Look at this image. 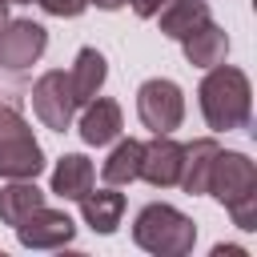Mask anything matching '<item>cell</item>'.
Masks as SVG:
<instances>
[{"label":"cell","instance_id":"30bf717a","mask_svg":"<svg viewBox=\"0 0 257 257\" xmlns=\"http://www.w3.org/2000/svg\"><path fill=\"white\" fill-rule=\"evenodd\" d=\"M76 128H80V141H84V145H112V141L120 137V128H124L120 104L96 92V96L84 104V112H80V124H76Z\"/></svg>","mask_w":257,"mask_h":257},{"label":"cell","instance_id":"603a6c76","mask_svg":"<svg viewBox=\"0 0 257 257\" xmlns=\"http://www.w3.org/2000/svg\"><path fill=\"white\" fill-rule=\"evenodd\" d=\"M8 20V0H0V24Z\"/></svg>","mask_w":257,"mask_h":257},{"label":"cell","instance_id":"e0dca14e","mask_svg":"<svg viewBox=\"0 0 257 257\" xmlns=\"http://www.w3.org/2000/svg\"><path fill=\"white\" fill-rule=\"evenodd\" d=\"M44 205V193L36 189V181H12V185H4L0 189V221L4 225H20L32 209H40Z\"/></svg>","mask_w":257,"mask_h":257},{"label":"cell","instance_id":"7c38bea8","mask_svg":"<svg viewBox=\"0 0 257 257\" xmlns=\"http://www.w3.org/2000/svg\"><path fill=\"white\" fill-rule=\"evenodd\" d=\"M96 181V169L84 153H64L52 169V193L64 197V201H80Z\"/></svg>","mask_w":257,"mask_h":257},{"label":"cell","instance_id":"3957f363","mask_svg":"<svg viewBox=\"0 0 257 257\" xmlns=\"http://www.w3.org/2000/svg\"><path fill=\"white\" fill-rule=\"evenodd\" d=\"M133 241L145 249V253H157V257H185L193 253L197 245V225L193 217H185L181 209L165 205V201H153L137 213L133 221Z\"/></svg>","mask_w":257,"mask_h":257},{"label":"cell","instance_id":"ac0fdd59","mask_svg":"<svg viewBox=\"0 0 257 257\" xmlns=\"http://www.w3.org/2000/svg\"><path fill=\"white\" fill-rule=\"evenodd\" d=\"M141 173V141H116V149L108 153V161L100 165V177L108 185H133Z\"/></svg>","mask_w":257,"mask_h":257},{"label":"cell","instance_id":"6da1fadb","mask_svg":"<svg viewBox=\"0 0 257 257\" xmlns=\"http://www.w3.org/2000/svg\"><path fill=\"white\" fill-rule=\"evenodd\" d=\"M197 100H201V116L213 133H233V128H245L249 124V112H253V84L241 68L233 64H213L205 68V80L197 88Z\"/></svg>","mask_w":257,"mask_h":257},{"label":"cell","instance_id":"5bb4252c","mask_svg":"<svg viewBox=\"0 0 257 257\" xmlns=\"http://www.w3.org/2000/svg\"><path fill=\"white\" fill-rule=\"evenodd\" d=\"M104 76H108V60H104V52H96V48H80L76 60H72V72H68L72 100H76V104H88V100L100 92Z\"/></svg>","mask_w":257,"mask_h":257},{"label":"cell","instance_id":"44dd1931","mask_svg":"<svg viewBox=\"0 0 257 257\" xmlns=\"http://www.w3.org/2000/svg\"><path fill=\"white\" fill-rule=\"evenodd\" d=\"M213 257H245V249H237V245H213Z\"/></svg>","mask_w":257,"mask_h":257},{"label":"cell","instance_id":"9c48e42d","mask_svg":"<svg viewBox=\"0 0 257 257\" xmlns=\"http://www.w3.org/2000/svg\"><path fill=\"white\" fill-rule=\"evenodd\" d=\"M181 161H185V145L173 141V133L153 137L149 145H141V181H149L153 189H173L181 181Z\"/></svg>","mask_w":257,"mask_h":257},{"label":"cell","instance_id":"4fadbf2b","mask_svg":"<svg viewBox=\"0 0 257 257\" xmlns=\"http://www.w3.org/2000/svg\"><path fill=\"white\" fill-rule=\"evenodd\" d=\"M80 217H84V225L92 229V233H116V225H120V217H124V193H116V185L112 189H100V193H84L80 197Z\"/></svg>","mask_w":257,"mask_h":257},{"label":"cell","instance_id":"2e32d148","mask_svg":"<svg viewBox=\"0 0 257 257\" xmlns=\"http://www.w3.org/2000/svg\"><path fill=\"white\" fill-rule=\"evenodd\" d=\"M157 16H161V32L169 40H185L193 28L213 20L209 16V0H165V8Z\"/></svg>","mask_w":257,"mask_h":257},{"label":"cell","instance_id":"d6986e66","mask_svg":"<svg viewBox=\"0 0 257 257\" xmlns=\"http://www.w3.org/2000/svg\"><path fill=\"white\" fill-rule=\"evenodd\" d=\"M36 4H40L48 16H68V20L80 16V12L88 8V0H36Z\"/></svg>","mask_w":257,"mask_h":257},{"label":"cell","instance_id":"277c9868","mask_svg":"<svg viewBox=\"0 0 257 257\" xmlns=\"http://www.w3.org/2000/svg\"><path fill=\"white\" fill-rule=\"evenodd\" d=\"M44 173V149L36 145L28 120L16 104H0V177L36 181Z\"/></svg>","mask_w":257,"mask_h":257},{"label":"cell","instance_id":"7402d4cb","mask_svg":"<svg viewBox=\"0 0 257 257\" xmlns=\"http://www.w3.org/2000/svg\"><path fill=\"white\" fill-rule=\"evenodd\" d=\"M88 4H96V8H104V12H116V8H124L128 0H88Z\"/></svg>","mask_w":257,"mask_h":257},{"label":"cell","instance_id":"8992f818","mask_svg":"<svg viewBox=\"0 0 257 257\" xmlns=\"http://www.w3.org/2000/svg\"><path fill=\"white\" fill-rule=\"evenodd\" d=\"M32 112H36L40 124L52 128V133H64V128L72 124L76 100H72V88H68V72L52 68V72H44V76L32 84Z\"/></svg>","mask_w":257,"mask_h":257},{"label":"cell","instance_id":"52a82bcc","mask_svg":"<svg viewBox=\"0 0 257 257\" xmlns=\"http://www.w3.org/2000/svg\"><path fill=\"white\" fill-rule=\"evenodd\" d=\"M48 48V32L36 20H4L0 24V68L20 72L28 64H36Z\"/></svg>","mask_w":257,"mask_h":257},{"label":"cell","instance_id":"7a4b0ae2","mask_svg":"<svg viewBox=\"0 0 257 257\" xmlns=\"http://www.w3.org/2000/svg\"><path fill=\"white\" fill-rule=\"evenodd\" d=\"M209 193L229 209L237 229H257V165L245 153L221 149L213 157Z\"/></svg>","mask_w":257,"mask_h":257},{"label":"cell","instance_id":"ba28073f","mask_svg":"<svg viewBox=\"0 0 257 257\" xmlns=\"http://www.w3.org/2000/svg\"><path fill=\"white\" fill-rule=\"evenodd\" d=\"M72 237H76L72 217H68L64 209H48V205L32 209V213L16 225V241H20L24 249H60V245H68Z\"/></svg>","mask_w":257,"mask_h":257},{"label":"cell","instance_id":"9a60e30c","mask_svg":"<svg viewBox=\"0 0 257 257\" xmlns=\"http://www.w3.org/2000/svg\"><path fill=\"white\" fill-rule=\"evenodd\" d=\"M221 153V145L213 137H201L193 145H185V161H181V189L185 193H209V173H213V157Z\"/></svg>","mask_w":257,"mask_h":257},{"label":"cell","instance_id":"cb8c5ba5","mask_svg":"<svg viewBox=\"0 0 257 257\" xmlns=\"http://www.w3.org/2000/svg\"><path fill=\"white\" fill-rule=\"evenodd\" d=\"M8 4H32V0H8Z\"/></svg>","mask_w":257,"mask_h":257},{"label":"cell","instance_id":"ffe728a7","mask_svg":"<svg viewBox=\"0 0 257 257\" xmlns=\"http://www.w3.org/2000/svg\"><path fill=\"white\" fill-rule=\"evenodd\" d=\"M128 4H133V12H137V16H145V20H149V16H157V12L165 8V0H128Z\"/></svg>","mask_w":257,"mask_h":257},{"label":"cell","instance_id":"8fae6325","mask_svg":"<svg viewBox=\"0 0 257 257\" xmlns=\"http://www.w3.org/2000/svg\"><path fill=\"white\" fill-rule=\"evenodd\" d=\"M181 52H185L189 64H197V68H213V64H221V60L229 56V36H225L221 24L205 20L201 28H193V32L181 40Z\"/></svg>","mask_w":257,"mask_h":257},{"label":"cell","instance_id":"5b68a950","mask_svg":"<svg viewBox=\"0 0 257 257\" xmlns=\"http://www.w3.org/2000/svg\"><path fill=\"white\" fill-rule=\"evenodd\" d=\"M137 116H141V124L153 137L181 128V120H185V92H181V84L169 80V76L145 80L137 88Z\"/></svg>","mask_w":257,"mask_h":257}]
</instances>
